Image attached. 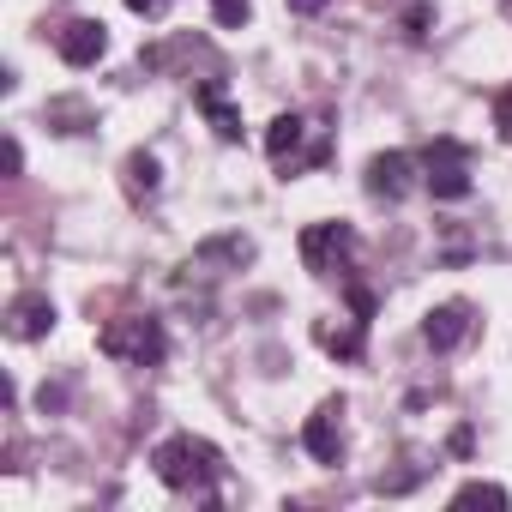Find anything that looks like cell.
Returning a JSON list of instances; mask_svg holds the SVG:
<instances>
[{
	"mask_svg": "<svg viewBox=\"0 0 512 512\" xmlns=\"http://www.w3.org/2000/svg\"><path fill=\"white\" fill-rule=\"evenodd\" d=\"M211 13H217V25H223V31H241V25L253 19L247 0H211Z\"/></svg>",
	"mask_w": 512,
	"mask_h": 512,
	"instance_id": "cell-16",
	"label": "cell"
},
{
	"mask_svg": "<svg viewBox=\"0 0 512 512\" xmlns=\"http://www.w3.org/2000/svg\"><path fill=\"white\" fill-rule=\"evenodd\" d=\"M350 260H356V229L350 223H308L302 229V266L314 278L350 272Z\"/></svg>",
	"mask_w": 512,
	"mask_h": 512,
	"instance_id": "cell-3",
	"label": "cell"
},
{
	"mask_svg": "<svg viewBox=\"0 0 512 512\" xmlns=\"http://www.w3.org/2000/svg\"><path fill=\"white\" fill-rule=\"evenodd\" d=\"M428 25H434V7H410V13H404V37H410V43H422Z\"/></svg>",
	"mask_w": 512,
	"mask_h": 512,
	"instance_id": "cell-17",
	"label": "cell"
},
{
	"mask_svg": "<svg viewBox=\"0 0 512 512\" xmlns=\"http://www.w3.org/2000/svg\"><path fill=\"white\" fill-rule=\"evenodd\" d=\"M452 506H494V512H500V506H506V488H500V482H464V488L452 494Z\"/></svg>",
	"mask_w": 512,
	"mask_h": 512,
	"instance_id": "cell-14",
	"label": "cell"
},
{
	"mask_svg": "<svg viewBox=\"0 0 512 512\" xmlns=\"http://www.w3.org/2000/svg\"><path fill=\"white\" fill-rule=\"evenodd\" d=\"M49 410H67V386H43V416Z\"/></svg>",
	"mask_w": 512,
	"mask_h": 512,
	"instance_id": "cell-20",
	"label": "cell"
},
{
	"mask_svg": "<svg viewBox=\"0 0 512 512\" xmlns=\"http://www.w3.org/2000/svg\"><path fill=\"white\" fill-rule=\"evenodd\" d=\"M127 7H133L139 19H163V7H169V0H127Z\"/></svg>",
	"mask_w": 512,
	"mask_h": 512,
	"instance_id": "cell-19",
	"label": "cell"
},
{
	"mask_svg": "<svg viewBox=\"0 0 512 512\" xmlns=\"http://www.w3.org/2000/svg\"><path fill=\"white\" fill-rule=\"evenodd\" d=\"M121 181H127V199H133V205H145V199H157L163 169H157V157H151V151H133V157L121 163Z\"/></svg>",
	"mask_w": 512,
	"mask_h": 512,
	"instance_id": "cell-13",
	"label": "cell"
},
{
	"mask_svg": "<svg viewBox=\"0 0 512 512\" xmlns=\"http://www.w3.org/2000/svg\"><path fill=\"white\" fill-rule=\"evenodd\" d=\"M314 338H320V350H326V356H338V362H362V350H368V320H362V314H356V320H344V326L320 320V326H314Z\"/></svg>",
	"mask_w": 512,
	"mask_h": 512,
	"instance_id": "cell-12",
	"label": "cell"
},
{
	"mask_svg": "<svg viewBox=\"0 0 512 512\" xmlns=\"http://www.w3.org/2000/svg\"><path fill=\"white\" fill-rule=\"evenodd\" d=\"M422 169H428L422 181H428L434 199H464L470 193V151L458 139H434L428 157H422Z\"/></svg>",
	"mask_w": 512,
	"mask_h": 512,
	"instance_id": "cell-4",
	"label": "cell"
},
{
	"mask_svg": "<svg viewBox=\"0 0 512 512\" xmlns=\"http://www.w3.org/2000/svg\"><path fill=\"white\" fill-rule=\"evenodd\" d=\"M302 139H308V121H302V115H278V121L266 127V151H272V163H278L284 175L308 169V157H302Z\"/></svg>",
	"mask_w": 512,
	"mask_h": 512,
	"instance_id": "cell-10",
	"label": "cell"
},
{
	"mask_svg": "<svg viewBox=\"0 0 512 512\" xmlns=\"http://www.w3.org/2000/svg\"><path fill=\"white\" fill-rule=\"evenodd\" d=\"M410 187H416V163H410L404 151H380V157L368 163V193H374V199L398 205Z\"/></svg>",
	"mask_w": 512,
	"mask_h": 512,
	"instance_id": "cell-8",
	"label": "cell"
},
{
	"mask_svg": "<svg viewBox=\"0 0 512 512\" xmlns=\"http://www.w3.org/2000/svg\"><path fill=\"white\" fill-rule=\"evenodd\" d=\"M193 103H199V115L211 121V133H217L223 145H235V139H241V109H235V103L223 97V79H199Z\"/></svg>",
	"mask_w": 512,
	"mask_h": 512,
	"instance_id": "cell-9",
	"label": "cell"
},
{
	"mask_svg": "<svg viewBox=\"0 0 512 512\" xmlns=\"http://www.w3.org/2000/svg\"><path fill=\"white\" fill-rule=\"evenodd\" d=\"M151 470H157V482L163 488H175V494H193V500H217V476H223V452L211 446V440H199V434H169L157 452H151Z\"/></svg>",
	"mask_w": 512,
	"mask_h": 512,
	"instance_id": "cell-1",
	"label": "cell"
},
{
	"mask_svg": "<svg viewBox=\"0 0 512 512\" xmlns=\"http://www.w3.org/2000/svg\"><path fill=\"white\" fill-rule=\"evenodd\" d=\"M302 446H308L320 464H344V398H326V404L308 416Z\"/></svg>",
	"mask_w": 512,
	"mask_h": 512,
	"instance_id": "cell-6",
	"label": "cell"
},
{
	"mask_svg": "<svg viewBox=\"0 0 512 512\" xmlns=\"http://www.w3.org/2000/svg\"><path fill=\"white\" fill-rule=\"evenodd\" d=\"M55 49H61L67 67H97V61L109 55V31H103L97 19H73V25L55 37Z\"/></svg>",
	"mask_w": 512,
	"mask_h": 512,
	"instance_id": "cell-7",
	"label": "cell"
},
{
	"mask_svg": "<svg viewBox=\"0 0 512 512\" xmlns=\"http://www.w3.org/2000/svg\"><path fill=\"white\" fill-rule=\"evenodd\" d=\"M332 0H290V13H302V19H314V13H326Z\"/></svg>",
	"mask_w": 512,
	"mask_h": 512,
	"instance_id": "cell-21",
	"label": "cell"
},
{
	"mask_svg": "<svg viewBox=\"0 0 512 512\" xmlns=\"http://www.w3.org/2000/svg\"><path fill=\"white\" fill-rule=\"evenodd\" d=\"M7 332H13L19 344L49 338V332H55V302H49V296H37V290H31V296H19V302L7 308Z\"/></svg>",
	"mask_w": 512,
	"mask_h": 512,
	"instance_id": "cell-11",
	"label": "cell"
},
{
	"mask_svg": "<svg viewBox=\"0 0 512 512\" xmlns=\"http://www.w3.org/2000/svg\"><path fill=\"white\" fill-rule=\"evenodd\" d=\"M494 133L512 145V91H500V97H494Z\"/></svg>",
	"mask_w": 512,
	"mask_h": 512,
	"instance_id": "cell-18",
	"label": "cell"
},
{
	"mask_svg": "<svg viewBox=\"0 0 512 512\" xmlns=\"http://www.w3.org/2000/svg\"><path fill=\"white\" fill-rule=\"evenodd\" d=\"M25 169V151H19V139H7V175H19Z\"/></svg>",
	"mask_w": 512,
	"mask_h": 512,
	"instance_id": "cell-22",
	"label": "cell"
},
{
	"mask_svg": "<svg viewBox=\"0 0 512 512\" xmlns=\"http://www.w3.org/2000/svg\"><path fill=\"white\" fill-rule=\"evenodd\" d=\"M49 121H55V133H85L91 127V109L67 97V103H49Z\"/></svg>",
	"mask_w": 512,
	"mask_h": 512,
	"instance_id": "cell-15",
	"label": "cell"
},
{
	"mask_svg": "<svg viewBox=\"0 0 512 512\" xmlns=\"http://www.w3.org/2000/svg\"><path fill=\"white\" fill-rule=\"evenodd\" d=\"M470 332H476V308H470V302H440V308H428V320H422V344H428L434 356L458 350Z\"/></svg>",
	"mask_w": 512,
	"mask_h": 512,
	"instance_id": "cell-5",
	"label": "cell"
},
{
	"mask_svg": "<svg viewBox=\"0 0 512 512\" xmlns=\"http://www.w3.org/2000/svg\"><path fill=\"white\" fill-rule=\"evenodd\" d=\"M97 350L127 362V368H157L169 356V338H163V320L157 314H127V320H109L97 332Z\"/></svg>",
	"mask_w": 512,
	"mask_h": 512,
	"instance_id": "cell-2",
	"label": "cell"
}]
</instances>
